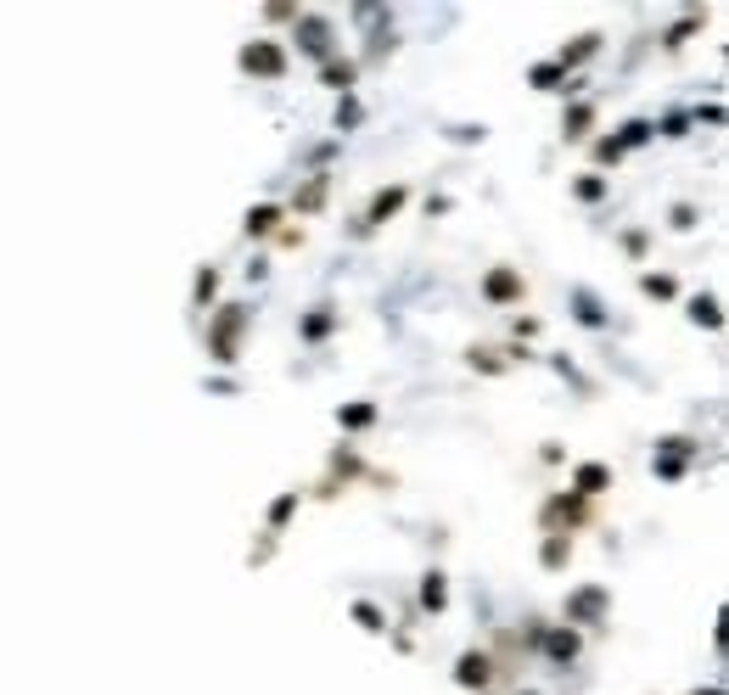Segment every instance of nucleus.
<instances>
[{
  "instance_id": "nucleus-1",
  "label": "nucleus",
  "mask_w": 729,
  "mask_h": 695,
  "mask_svg": "<svg viewBox=\"0 0 729 695\" xmlns=\"http://www.w3.org/2000/svg\"><path fill=\"white\" fill-rule=\"evenodd\" d=\"M242 331H247V309H242V303H225V309H219V320L208 326V348H214L219 365H230V359H236V342H242Z\"/></svg>"
},
{
  "instance_id": "nucleus-2",
  "label": "nucleus",
  "mask_w": 729,
  "mask_h": 695,
  "mask_svg": "<svg viewBox=\"0 0 729 695\" xmlns=\"http://www.w3.org/2000/svg\"><path fill=\"white\" fill-rule=\"evenodd\" d=\"M657 135V124H645V118H634V124H623V135H606L601 146H595V163H617L623 152H634V146H645Z\"/></svg>"
},
{
  "instance_id": "nucleus-3",
  "label": "nucleus",
  "mask_w": 729,
  "mask_h": 695,
  "mask_svg": "<svg viewBox=\"0 0 729 695\" xmlns=\"http://www.w3.org/2000/svg\"><path fill=\"white\" fill-rule=\"evenodd\" d=\"M242 68L258 73V79H281V73H286V51H281V45H270V40H253V45H242Z\"/></svg>"
},
{
  "instance_id": "nucleus-4",
  "label": "nucleus",
  "mask_w": 729,
  "mask_h": 695,
  "mask_svg": "<svg viewBox=\"0 0 729 695\" xmlns=\"http://www.w3.org/2000/svg\"><path fill=\"white\" fill-rule=\"evenodd\" d=\"M522 292H528V286H522V275H516L511 264H500V270L483 275V298L488 303H522Z\"/></svg>"
},
{
  "instance_id": "nucleus-5",
  "label": "nucleus",
  "mask_w": 729,
  "mask_h": 695,
  "mask_svg": "<svg viewBox=\"0 0 729 695\" xmlns=\"http://www.w3.org/2000/svg\"><path fill=\"white\" fill-rule=\"evenodd\" d=\"M298 45L309 57H326L331 51V23L320 12H298Z\"/></svg>"
},
{
  "instance_id": "nucleus-6",
  "label": "nucleus",
  "mask_w": 729,
  "mask_h": 695,
  "mask_svg": "<svg viewBox=\"0 0 729 695\" xmlns=\"http://www.w3.org/2000/svg\"><path fill=\"white\" fill-rule=\"evenodd\" d=\"M612 488V466H601V460H584V466L572 471V494L578 499H595Z\"/></svg>"
},
{
  "instance_id": "nucleus-7",
  "label": "nucleus",
  "mask_w": 729,
  "mask_h": 695,
  "mask_svg": "<svg viewBox=\"0 0 729 695\" xmlns=\"http://www.w3.org/2000/svg\"><path fill=\"white\" fill-rule=\"evenodd\" d=\"M601 611H606V589H595V583H589V589H578V595L567 600V623H595Z\"/></svg>"
},
{
  "instance_id": "nucleus-8",
  "label": "nucleus",
  "mask_w": 729,
  "mask_h": 695,
  "mask_svg": "<svg viewBox=\"0 0 729 695\" xmlns=\"http://www.w3.org/2000/svg\"><path fill=\"white\" fill-rule=\"evenodd\" d=\"M455 679L466 684V690H472V684H477V690H488V679H494V662H488L483 651H466L455 662Z\"/></svg>"
},
{
  "instance_id": "nucleus-9",
  "label": "nucleus",
  "mask_w": 729,
  "mask_h": 695,
  "mask_svg": "<svg viewBox=\"0 0 729 695\" xmlns=\"http://www.w3.org/2000/svg\"><path fill=\"white\" fill-rule=\"evenodd\" d=\"M404 202H410V191H404V185H387V191H376L371 213H365V225H387V219L404 208Z\"/></svg>"
},
{
  "instance_id": "nucleus-10",
  "label": "nucleus",
  "mask_w": 729,
  "mask_h": 695,
  "mask_svg": "<svg viewBox=\"0 0 729 695\" xmlns=\"http://www.w3.org/2000/svg\"><path fill=\"white\" fill-rule=\"evenodd\" d=\"M595 51H601V34H584V40H578V45H561L556 68H561V73H572V68H578V62H589V57H595Z\"/></svg>"
},
{
  "instance_id": "nucleus-11",
  "label": "nucleus",
  "mask_w": 729,
  "mask_h": 695,
  "mask_svg": "<svg viewBox=\"0 0 729 695\" xmlns=\"http://www.w3.org/2000/svg\"><path fill=\"white\" fill-rule=\"evenodd\" d=\"M685 454H690V443H685V438H668V443H662L657 471H662V477H685Z\"/></svg>"
},
{
  "instance_id": "nucleus-12",
  "label": "nucleus",
  "mask_w": 729,
  "mask_h": 695,
  "mask_svg": "<svg viewBox=\"0 0 729 695\" xmlns=\"http://www.w3.org/2000/svg\"><path fill=\"white\" fill-rule=\"evenodd\" d=\"M421 606H427V611H444V606H449V583H444V572H427V578H421Z\"/></svg>"
},
{
  "instance_id": "nucleus-13",
  "label": "nucleus",
  "mask_w": 729,
  "mask_h": 695,
  "mask_svg": "<svg viewBox=\"0 0 729 695\" xmlns=\"http://www.w3.org/2000/svg\"><path fill=\"white\" fill-rule=\"evenodd\" d=\"M572 561V539L567 533H544V567H567Z\"/></svg>"
},
{
  "instance_id": "nucleus-14",
  "label": "nucleus",
  "mask_w": 729,
  "mask_h": 695,
  "mask_svg": "<svg viewBox=\"0 0 729 695\" xmlns=\"http://www.w3.org/2000/svg\"><path fill=\"white\" fill-rule=\"evenodd\" d=\"M275 225H281V208H270V202H264V208H253V213H247V236H270Z\"/></svg>"
},
{
  "instance_id": "nucleus-15",
  "label": "nucleus",
  "mask_w": 729,
  "mask_h": 695,
  "mask_svg": "<svg viewBox=\"0 0 729 695\" xmlns=\"http://www.w3.org/2000/svg\"><path fill=\"white\" fill-rule=\"evenodd\" d=\"M690 320H696V326H707V331H718V326H724L718 298H696V303H690Z\"/></svg>"
},
{
  "instance_id": "nucleus-16",
  "label": "nucleus",
  "mask_w": 729,
  "mask_h": 695,
  "mask_svg": "<svg viewBox=\"0 0 729 695\" xmlns=\"http://www.w3.org/2000/svg\"><path fill=\"white\" fill-rule=\"evenodd\" d=\"M320 79H326L331 90H354V62H326V68H320Z\"/></svg>"
},
{
  "instance_id": "nucleus-17",
  "label": "nucleus",
  "mask_w": 729,
  "mask_h": 695,
  "mask_svg": "<svg viewBox=\"0 0 729 695\" xmlns=\"http://www.w3.org/2000/svg\"><path fill=\"white\" fill-rule=\"evenodd\" d=\"M589 124H595V107L584 101V107H572V113H567V124H561V129H567V141H578V135H589Z\"/></svg>"
},
{
  "instance_id": "nucleus-18",
  "label": "nucleus",
  "mask_w": 729,
  "mask_h": 695,
  "mask_svg": "<svg viewBox=\"0 0 729 695\" xmlns=\"http://www.w3.org/2000/svg\"><path fill=\"white\" fill-rule=\"evenodd\" d=\"M550 656H561V662H572V656H578V634H572V628H561V634H550Z\"/></svg>"
},
{
  "instance_id": "nucleus-19",
  "label": "nucleus",
  "mask_w": 729,
  "mask_h": 695,
  "mask_svg": "<svg viewBox=\"0 0 729 695\" xmlns=\"http://www.w3.org/2000/svg\"><path fill=\"white\" fill-rule=\"evenodd\" d=\"M337 421H343V426H371L376 421V404H348V410H337Z\"/></svg>"
},
{
  "instance_id": "nucleus-20",
  "label": "nucleus",
  "mask_w": 729,
  "mask_h": 695,
  "mask_svg": "<svg viewBox=\"0 0 729 695\" xmlns=\"http://www.w3.org/2000/svg\"><path fill=\"white\" fill-rule=\"evenodd\" d=\"M645 298H673V292H679V286H673V275H645Z\"/></svg>"
},
{
  "instance_id": "nucleus-21",
  "label": "nucleus",
  "mask_w": 729,
  "mask_h": 695,
  "mask_svg": "<svg viewBox=\"0 0 729 695\" xmlns=\"http://www.w3.org/2000/svg\"><path fill=\"white\" fill-rule=\"evenodd\" d=\"M561 79H567V73H561L556 62H544V68H533V85H539V90H561Z\"/></svg>"
},
{
  "instance_id": "nucleus-22",
  "label": "nucleus",
  "mask_w": 729,
  "mask_h": 695,
  "mask_svg": "<svg viewBox=\"0 0 729 695\" xmlns=\"http://www.w3.org/2000/svg\"><path fill=\"white\" fill-rule=\"evenodd\" d=\"M578 320H584V326H606V314L595 309V298H589V292H578Z\"/></svg>"
},
{
  "instance_id": "nucleus-23",
  "label": "nucleus",
  "mask_w": 729,
  "mask_h": 695,
  "mask_svg": "<svg viewBox=\"0 0 729 695\" xmlns=\"http://www.w3.org/2000/svg\"><path fill=\"white\" fill-rule=\"evenodd\" d=\"M354 617H359L365 628H371V634H382V628H387V623H382V611H376L371 600H359V606H354Z\"/></svg>"
},
{
  "instance_id": "nucleus-24",
  "label": "nucleus",
  "mask_w": 729,
  "mask_h": 695,
  "mask_svg": "<svg viewBox=\"0 0 729 695\" xmlns=\"http://www.w3.org/2000/svg\"><path fill=\"white\" fill-rule=\"evenodd\" d=\"M292 511H298V494H281V499H275V505H270V527H281Z\"/></svg>"
},
{
  "instance_id": "nucleus-25",
  "label": "nucleus",
  "mask_w": 729,
  "mask_h": 695,
  "mask_svg": "<svg viewBox=\"0 0 729 695\" xmlns=\"http://www.w3.org/2000/svg\"><path fill=\"white\" fill-rule=\"evenodd\" d=\"M331 331V314H309V320H303V337H326Z\"/></svg>"
},
{
  "instance_id": "nucleus-26",
  "label": "nucleus",
  "mask_w": 729,
  "mask_h": 695,
  "mask_svg": "<svg viewBox=\"0 0 729 695\" xmlns=\"http://www.w3.org/2000/svg\"><path fill=\"white\" fill-rule=\"evenodd\" d=\"M214 286H219V275H214V270H202V275H197V303L214 298Z\"/></svg>"
},
{
  "instance_id": "nucleus-27",
  "label": "nucleus",
  "mask_w": 729,
  "mask_h": 695,
  "mask_svg": "<svg viewBox=\"0 0 729 695\" xmlns=\"http://www.w3.org/2000/svg\"><path fill=\"white\" fill-rule=\"evenodd\" d=\"M578 197H584V202L606 197V180H578Z\"/></svg>"
},
{
  "instance_id": "nucleus-28",
  "label": "nucleus",
  "mask_w": 729,
  "mask_h": 695,
  "mask_svg": "<svg viewBox=\"0 0 729 695\" xmlns=\"http://www.w3.org/2000/svg\"><path fill=\"white\" fill-rule=\"evenodd\" d=\"M673 225L690 230V225H696V208H690V202H679V208H673Z\"/></svg>"
},
{
  "instance_id": "nucleus-29",
  "label": "nucleus",
  "mask_w": 729,
  "mask_h": 695,
  "mask_svg": "<svg viewBox=\"0 0 729 695\" xmlns=\"http://www.w3.org/2000/svg\"><path fill=\"white\" fill-rule=\"evenodd\" d=\"M696 695H724V690H696Z\"/></svg>"
}]
</instances>
